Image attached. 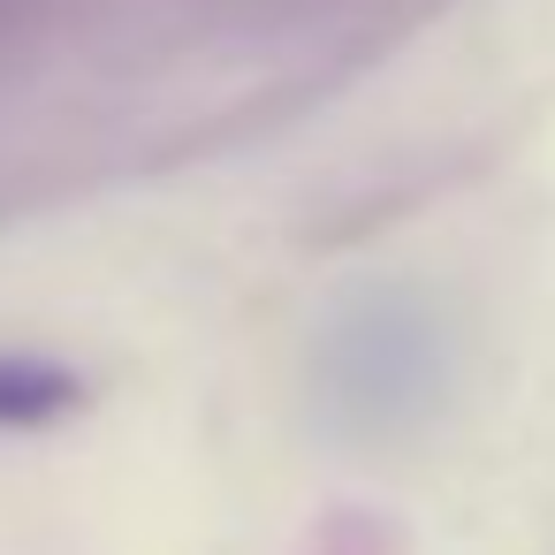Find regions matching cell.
Instances as JSON below:
<instances>
[{
    "instance_id": "cell-1",
    "label": "cell",
    "mask_w": 555,
    "mask_h": 555,
    "mask_svg": "<svg viewBox=\"0 0 555 555\" xmlns=\"http://www.w3.org/2000/svg\"><path fill=\"white\" fill-rule=\"evenodd\" d=\"M77 403V380L47 358H0V426H47Z\"/></svg>"
}]
</instances>
